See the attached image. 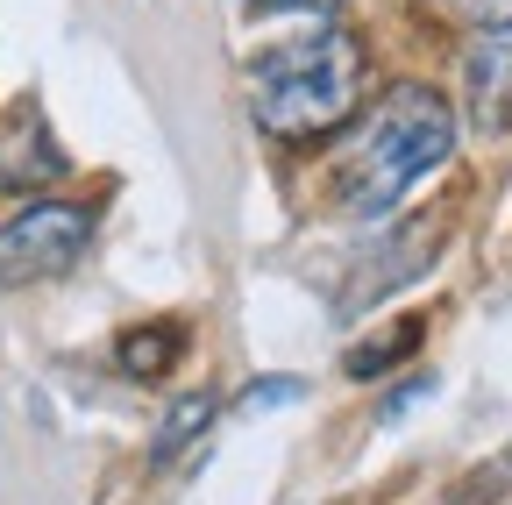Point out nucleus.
<instances>
[{"instance_id":"nucleus-6","label":"nucleus","mask_w":512,"mask_h":505,"mask_svg":"<svg viewBox=\"0 0 512 505\" xmlns=\"http://www.w3.org/2000/svg\"><path fill=\"white\" fill-rule=\"evenodd\" d=\"M463 79H470V121L484 136H505L512 129V43H477Z\"/></svg>"},{"instance_id":"nucleus-2","label":"nucleus","mask_w":512,"mask_h":505,"mask_svg":"<svg viewBox=\"0 0 512 505\" xmlns=\"http://www.w3.org/2000/svg\"><path fill=\"white\" fill-rule=\"evenodd\" d=\"M356 93H363V43L349 29H313L249 65V114L278 143L328 136L335 121H349Z\"/></svg>"},{"instance_id":"nucleus-7","label":"nucleus","mask_w":512,"mask_h":505,"mask_svg":"<svg viewBox=\"0 0 512 505\" xmlns=\"http://www.w3.org/2000/svg\"><path fill=\"white\" fill-rule=\"evenodd\" d=\"M178 356H185V328H178V321H143V328H128V335L114 342V370L136 377V385L164 377Z\"/></svg>"},{"instance_id":"nucleus-12","label":"nucleus","mask_w":512,"mask_h":505,"mask_svg":"<svg viewBox=\"0 0 512 505\" xmlns=\"http://www.w3.org/2000/svg\"><path fill=\"white\" fill-rule=\"evenodd\" d=\"M249 15H335V0H249Z\"/></svg>"},{"instance_id":"nucleus-5","label":"nucleus","mask_w":512,"mask_h":505,"mask_svg":"<svg viewBox=\"0 0 512 505\" xmlns=\"http://www.w3.org/2000/svg\"><path fill=\"white\" fill-rule=\"evenodd\" d=\"M64 171V150L50 143L43 121H0V193H29V185L57 178Z\"/></svg>"},{"instance_id":"nucleus-11","label":"nucleus","mask_w":512,"mask_h":505,"mask_svg":"<svg viewBox=\"0 0 512 505\" xmlns=\"http://www.w3.org/2000/svg\"><path fill=\"white\" fill-rule=\"evenodd\" d=\"M448 15L470 22V29H484V36H505L512 29V0H448Z\"/></svg>"},{"instance_id":"nucleus-3","label":"nucleus","mask_w":512,"mask_h":505,"mask_svg":"<svg viewBox=\"0 0 512 505\" xmlns=\"http://www.w3.org/2000/svg\"><path fill=\"white\" fill-rule=\"evenodd\" d=\"M93 242V214L86 207H64V200H43V207H22L8 228H0V285H43L57 271H72Z\"/></svg>"},{"instance_id":"nucleus-10","label":"nucleus","mask_w":512,"mask_h":505,"mask_svg":"<svg viewBox=\"0 0 512 505\" xmlns=\"http://www.w3.org/2000/svg\"><path fill=\"white\" fill-rule=\"evenodd\" d=\"M292 399H306V377H256L235 406L242 413H271V406H292Z\"/></svg>"},{"instance_id":"nucleus-8","label":"nucleus","mask_w":512,"mask_h":505,"mask_svg":"<svg viewBox=\"0 0 512 505\" xmlns=\"http://www.w3.org/2000/svg\"><path fill=\"white\" fill-rule=\"evenodd\" d=\"M214 427V392H185L171 413H164V427H157V441H150V463H171V456H185L192 441H200Z\"/></svg>"},{"instance_id":"nucleus-4","label":"nucleus","mask_w":512,"mask_h":505,"mask_svg":"<svg viewBox=\"0 0 512 505\" xmlns=\"http://www.w3.org/2000/svg\"><path fill=\"white\" fill-rule=\"evenodd\" d=\"M434 235H441L434 214H420L406 235H392V249H377V257L349 278V299H342V306H370V299H384V292H399L406 278H420V271L434 264Z\"/></svg>"},{"instance_id":"nucleus-1","label":"nucleus","mask_w":512,"mask_h":505,"mask_svg":"<svg viewBox=\"0 0 512 505\" xmlns=\"http://www.w3.org/2000/svg\"><path fill=\"white\" fill-rule=\"evenodd\" d=\"M456 157V114L434 86H392L342 143V207L349 214H392L406 185Z\"/></svg>"},{"instance_id":"nucleus-13","label":"nucleus","mask_w":512,"mask_h":505,"mask_svg":"<svg viewBox=\"0 0 512 505\" xmlns=\"http://www.w3.org/2000/svg\"><path fill=\"white\" fill-rule=\"evenodd\" d=\"M427 392H434V377H413V385H399L392 399H384V420H399V413H406L413 399H427Z\"/></svg>"},{"instance_id":"nucleus-9","label":"nucleus","mask_w":512,"mask_h":505,"mask_svg":"<svg viewBox=\"0 0 512 505\" xmlns=\"http://www.w3.org/2000/svg\"><path fill=\"white\" fill-rule=\"evenodd\" d=\"M420 321H413V313H406V321H392V328H384V335H370V342H356L349 349V377H384V370H399L413 349H420Z\"/></svg>"}]
</instances>
